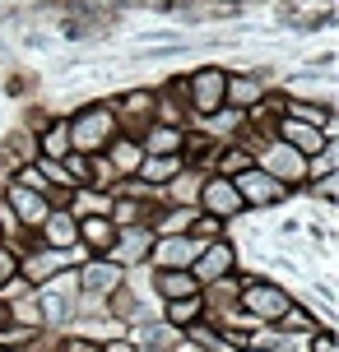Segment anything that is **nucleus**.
<instances>
[{
	"instance_id": "nucleus-1",
	"label": "nucleus",
	"mask_w": 339,
	"mask_h": 352,
	"mask_svg": "<svg viewBox=\"0 0 339 352\" xmlns=\"http://www.w3.org/2000/svg\"><path fill=\"white\" fill-rule=\"evenodd\" d=\"M70 130V153H98V148H107L112 135H116V111L112 107H84L74 121H65Z\"/></svg>"
},
{
	"instance_id": "nucleus-2",
	"label": "nucleus",
	"mask_w": 339,
	"mask_h": 352,
	"mask_svg": "<svg viewBox=\"0 0 339 352\" xmlns=\"http://www.w3.org/2000/svg\"><path fill=\"white\" fill-rule=\"evenodd\" d=\"M288 306H293V297H288L279 283H247L237 292V311L251 324H279V316H284Z\"/></svg>"
},
{
	"instance_id": "nucleus-3",
	"label": "nucleus",
	"mask_w": 339,
	"mask_h": 352,
	"mask_svg": "<svg viewBox=\"0 0 339 352\" xmlns=\"http://www.w3.org/2000/svg\"><path fill=\"white\" fill-rule=\"evenodd\" d=\"M177 84H181V93H186V107H191V111H200V116H209V111H218V107H223L228 70L205 65V70H196L191 79H177Z\"/></svg>"
},
{
	"instance_id": "nucleus-4",
	"label": "nucleus",
	"mask_w": 339,
	"mask_h": 352,
	"mask_svg": "<svg viewBox=\"0 0 339 352\" xmlns=\"http://www.w3.org/2000/svg\"><path fill=\"white\" fill-rule=\"evenodd\" d=\"M232 186H237V195H242V204H247V209H269V204H284V199H288L284 181H274L269 172H260L256 162H251L247 172L232 176Z\"/></svg>"
},
{
	"instance_id": "nucleus-5",
	"label": "nucleus",
	"mask_w": 339,
	"mask_h": 352,
	"mask_svg": "<svg viewBox=\"0 0 339 352\" xmlns=\"http://www.w3.org/2000/svg\"><path fill=\"white\" fill-rule=\"evenodd\" d=\"M196 204L209 213V218H218V223H228V218H237V213H247L242 195H237V186H232V176H205V181H200Z\"/></svg>"
},
{
	"instance_id": "nucleus-6",
	"label": "nucleus",
	"mask_w": 339,
	"mask_h": 352,
	"mask_svg": "<svg viewBox=\"0 0 339 352\" xmlns=\"http://www.w3.org/2000/svg\"><path fill=\"white\" fill-rule=\"evenodd\" d=\"M260 172H269L274 181H284V186H293V181H307V158L293 148V144L269 140L265 153H260Z\"/></svg>"
},
{
	"instance_id": "nucleus-7",
	"label": "nucleus",
	"mask_w": 339,
	"mask_h": 352,
	"mask_svg": "<svg viewBox=\"0 0 339 352\" xmlns=\"http://www.w3.org/2000/svg\"><path fill=\"white\" fill-rule=\"evenodd\" d=\"M196 255H200V241L191 232H167V236H158V241L149 246L154 269H191Z\"/></svg>"
},
{
	"instance_id": "nucleus-8",
	"label": "nucleus",
	"mask_w": 339,
	"mask_h": 352,
	"mask_svg": "<svg viewBox=\"0 0 339 352\" xmlns=\"http://www.w3.org/2000/svg\"><path fill=\"white\" fill-rule=\"evenodd\" d=\"M232 260H237V255H232L228 241H205V246H200V255L191 260V278L205 287V283H214V278H223V274H232Z\"/></svg>"
},
{
	"instance_id": "nucleus-9",
	"label": "nucleus",
	"mask_w": 339,
	"mask_h": 352,
	"mask_svg": "<svg viewBox=\"0 0 339 352\" xmlns=\"http://www.w3.org/2000/svg\"><path fill=\"white\" fill-rule=\"evenodd\" d=\"M37 228H42V246L47 250H74L79 246V218L70 209H47V218Z\"/></svg>"
},
{
	"instance_id": "nucleus-10",
	"label": "nucleus",
	"mask_w": 339,
	"mask_h": 352,
	"mask_svg": "<svg viewBox=\"0 0 339 352\" xmlns=\"http://www.w3.org/2000/svg\"><path fill=\"white\" fill-rule=\"evenodd\" d=\"M112 241H116V218H107V213L79 218V246L89 255H112Z\"/></svg>"
},
{
	"instance_id": "nucleus-11",
	"label": "nucleus",
	"mask_w": 339,
	"mask_h": 352,
	"mask_svg": "<svg viewBox=\"0 0 339 352\" xmlns=\"http://www.w3.org/2000/svg\"><path fill=\"white\" fill-rule=\"evenodd\" d=\"M121 278H125L121 264H112V260H103V255H98V260H89L84 269H79V292H89V297H107Z\"/></svg>"
},
{
	"instance_id": "nucleus-12",
	"label": "nucleus",
	"mask_w": 339,
	"mask_h": 352,
	"mask_svg": "<svg viewBox=\"0 0 339 352\" xmlns=\"http://www.w3.org/2000/svg\"><path fill=\"white\" fill-rule=\"evenodd\" d=\"M10 209H14V218L23 223V228H37V223L47 218V209H52V199L19 181V186H10Z\"/></svg>"
},
{
	"instance_id": "nucleus-13",
	"label": "nucleus",
	"mask_w": 339,
	"mask_h": 352,
	"mask_svg": "<svg viewBox=\"0 0 339 352\" xmlns=\"http://www.w3.org/2000/svg\"><path fill=\"white\" fill-rule=\"evenodd\" d=\"M223 102L247 111V107L265 102V74H228V88H223Z\"/></svg>"
},
{
	"instance_id": "nucleus-14",
	"label": "nucleus",
	"mask_w": 339,
	"mask_h": 352,
	"mask_svg": "<svg viewBox=\"0 0 339 352\" xmlns=\"http://www.w3.org/2000/svg\"><path fill=\"white\" fill-rule=\"evenodd\" d=\"M140 162H144V148L135 140H116L107 144V172L116 176V181H130V176L140 172Z\"/></svg>"
},
{
	"instance_id": "nucleus-15",
	"label": "nucleus",
	"mask_w": 339,
	"mask_h": 352,
	"mask_svg": "<svg viewBox=\"0 0 339 352\" xmlns=\"http://www.w3.org/2000/svg\"><path fill=\"white\" fill-rule=\"evenodd\" d=\"M154 292H158L163 301H177V297L200 292V283L191 278V269H154Z\"/></svg>"
},
{
	"instance_id": "nucleus-16",
	"label": "nucleus",
	"mask_w": 339,
	"mask_h": 352,
	"mask_svg": "<svg viewBox=\"0 0 339 352\" xmlns=\"http://www.w3.org/2000/svg\"><path fill=\"white\" fill-rule=\"evenodd\" d=\"M61 269H65V250H37V255H28V260L19 264V274H23V283H47L52 278V274H61Z\"/></svg>"
},
{
	"instance_id": "nucleus-17",
	"label": "nucleus",
	"mask_w": 339,
	"mask_h": 352,
	"mask_svg": "<svg viewBox=\"0 0 339 352\" xmlns=\"http://www.w3.org/2000/svg\"><path fill=\"white\" fill-rule=\"evenodd\" d=\"M177 172H181V153H144L135 176H140L144 186H167Z\"/></svg>"
},
{
	"instance_id": "nucleus-18",
	"label": "nucleus",
	"mask_w": 339,
	"mask_h": 352,
	"mask_svg": "<svg viewBox=\"0 0 339 352\" xmlns=\"http://www.w3.org/2000/svg\"><path fill=\"white\" fill-rule=\"evenodd\" d=\"M144 153H181V125H154L149 135H144V144H140Z\"/></svg>"
},
{
	"instance_id": "nucleus-19",
	"label": "nucleus",
	"mask_w": 339,
	"mask_h": 352,
	"mask_svg": "<svg viewBox=\"0 0 339 352\" xmlns=\"http://www.w3.org/2000/svg\"><path fill=\"white\" fill-rule=\"evenodd\" d=\"M200 316H205V297H200V292L167 301V324H172V329H186V324H191V320H200Z\"/></svg>"
},
{
	"instance_id": "nucleus-20",
	"label": "nucleus",
	"mask_w": 339,
	"mask_h": 352,
	"mask_svg": "<svg viewBox=\"0 0 339 352\" xmlns=\"http://www.w3.org/2000/svg\"><path fill=\"white\" fill-rule=\"evenodd\" d=\"M200 181H205L200 172H191V176H186V172H177L172 181H167V199H172V204H196Z\"/></svg>"
},
{
	"instance_id": "nucleus-21",
	"label": "nucleus",
	"mask_w": 339,
	"mask_h": 352,
	"mask_svg": "<svg viewBox=\"0 0 339 352\" xmlns=\"http://www.w3.org/2000/svg\"><path fill=\"white\" fill-rule=\"evenodd\" d=\"M70 153V130L65 121H56L52 130H42V158H65Z\"/></svg>"
},
{
	"instance_id": "nucleus-22",
	"label": "nucleus",
	"mask_w": 339,
	"mask_h": 352,
	"mask_svg": "<svg viewBox=\"0 0 339 352\" xmlns=\"http://www.w3.org/2000/svg\"><path fill=\"white\" fill-rule=\"evenodd\" d=\"M218 176H237V172H247L251 167V153L247 148H223V144H218Z\"/></svg>"
},
{
	"instance_id": "nucleus-23",
	"label": "nucleus",
	"mask_w": 339,
	"mask_h": 352,
	"mask_svg": "<svg viewBox=\"0 0 339 352\" xmlns=\"http://www.w3.org/2000/svg\"><path fill=\"white\" fill-rule=\"evenodd\" d=\"M279 329H293V334H316L321 324H316V316H311V311H298V306H288L284 316H279Z\"/></svg>"
},
{
	"instance_id": "nucleus-24",
	"label": "nucleus",
	"mask_w": 339,
	"mask_h": 352,
	"mask_svg": "<svg viewBox=\"0 0 339 352\" xmlns=\"http://www.w3.org/2000/svg\"><path fill=\"white\" fill-rule=\"evenodd\" d=\"M218 228H223V223H218V218H209V213H205V218H200L196 228H186V232H196V241H200V246H205V241H218Z\"/></svg>"
},
{
	"instance_id": "nucleus-25",
	"label": "nucleus",
	"mask_w": 339,
	"mask_h": 352,
	"mask_svg": "<svg viewBox=\"0 0 339 352\" xmlns=\"http://www.w3.org/2000/svg\"><path fill=\"white\" fill-rule=\"evenodd\" d=\"M311 352H339L335 334H330V329H316V334H311Z\"/></svg>"
},
{
	"instance_id": "nucleus-26",
	"label": "nucleus",
	"mask_w": 339,
	"mask_h": 352,
	"mask_svg": "<svg viewBox=\"0 0 339 352\" xmlns=\"http://www.w3.org/2000/svg\"><path fill=\"white\" fill-rule=\"evenodd\" d=\"M98 352H140L135 343H125V338H112V343H103Z\"/></svg>"
},
{
	"instance_id": "nucleus-27",
	"label": "nucleus",
	"mask_w": 339,
	"mask_h": 352,
	"mask_svg": "<svg viewBox=\"0 0 339 352\" xmlns=\"http://www.w3.org/2000/svg\"><path fill=\"white\" fill-rule=\"evenodd\" d=\"M65 352H98V348H93V343H84V338H74V343H70Z\"/></svg>"
},
{
	"instance_id": "nucleus-28",
	"label": "nucleus",
	"mask_w": 339,
	"mask_h": 352,
	"mask_svg": "<svg viewBox=\"0 0 339 352\" xmlns=\"http://www.w3.org/2000/svg\"><path fill=\"white\" fill-rule=\"evenodd\" d=\"M242 352H274V348H265V343H247Z\"/></svg>"
},
{
	"instance_id": "nucleus-29",
	"label": "nucleus",
	"mask_w": 339,
	"mask_h": 352,
	"mask_svg": "<svg viewBox=\"0 0 339 352\" xmlns=\"http://www.w3.org/2000/svg\"><path fill=\"white\" fill-rule=\"evenodd\" d=\"M0 246H5V232H0Z\"/></svg>"
},
{
	"instance_id": "nucleus-30",
	"label": "nucleus",
	"mask_w": 339,
	"mask_h": 352,
	"mask_svg": "<svg viewBox=\"0 0 339 352\" xmlns=\"http://www.w3.org/2000/svg\"><path fill=\"white\" fill-rule=\"evenodd\" d=\"M0 352H10V348H0Z\"/></svg>"
}]
</instances>
